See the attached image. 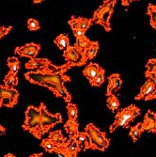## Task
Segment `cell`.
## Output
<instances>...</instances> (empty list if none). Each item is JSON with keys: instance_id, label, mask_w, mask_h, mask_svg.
I'll use <instances>...</instances> for the list:
<instances>
[{"instance_id": "6da1fadb", "label": "cell", "mask_w": 156, "mask_h": 157, "mask_svg": "<svg viewBox=\"0 0 156 157\" xmlns=\"http://www.w3.org/2000/svg\"><path fill=\"white\" fill-rule=\"evenodd\" d=\"M73 67H75V65L70 62H66L61 66L54 65L51 62L35 71L25 73V77L33 85L47 88L55 96L59 90L65 87L64 84L70 81V77L66 75V72Z\"/></svg>"}, {"instance_id": "7a4b0ae2", "label": "cell", "mask_w": 156, "mask_h": 157, "mask_svg": "<svg viewBox=\"0 0 156 157\" xmlns=\"http://www.w3.org/2000/svg\"><path fill=\"white\" fill-rule=\"evenodd\" d=\"M25 122L22 125L24 131H28L36 138L40 139L44 136L40 127V109L33 105H29L25 113Z\"/></svg>"}, {"instance_id": "3957f363", "label": "cell", "mask_w": 156, "mask_h": 157, "mask_svg": "<svg viewBox=\"0 0 156 157\" xmlns=\"http://www.w3.org/2000/svg\"><path fill=\"white\" fill-rule=\"evenodd\" d=\"M117 1L118 0H105L102 5L93 12V16L91 18L92 22L102 25L106 32L111 31L110 18Z\"/></svg>"}, {"instance_id": "277c9868", "label": "cell", "mask_w": 156, "mask_h": 157, "mask_svg": "<svg viewBox=\"0 0 156 157\" xmlns=\"http://www.w3.org/2000/svg\"><path fill=\"white\" fill-rule=\"evenodd\" d=\"M141 114L140 109L135 105H131L128 107H125L121 110H120L115 117V121L109 127V133H113L117 128L119 127H124L129 128L130 123Z\"/></svg>"}, {"instance_id": "5b68a950", "label": "cell", "mask_w": 156, "mask_h": 157, "mask_svg": "<svg viewBox=\"0 0 156 157\" xmlns=\"http://www.w3.org/2000/svg\"><path fill=\"white\" fill-rule=\"evenodd\" d=\"M85 129H86V133L89 137L91 150L105 151L109 147L110 141L106 137L105 133L102 132L93 123H89Z\"/></svg>"}, {"instance_id": "8992f818", "label": "cell", "mask_w": 156, "mask_h": 157, "mask_svg": "<svg viewBox=\"0 0 156 157\" xmlns=\"http://www.w3.org/2000/svg\"><path fill=\"white\" fill-rule=\"evenodd\" d=\"M40 127L42 134H47L49 131L55 127L56 124L61 123L63 121L62 116L60 113H55V114H51L45 105L44 103H40Z\"/></svg>"}, {"instance_id": "52a82bcc", "label": "cell", "mask_w": 156, "mask_h": 157, "mask_svg": "<svg viewBox=\"0 0 156 157\" xmlns=\"http://www.w3.org/2000/svg\"><path fill=\"white\" fill-rule=\"evenodd\" d=\"M19 93L13 87L0 85V101L2 105L12 108L18 104Z\"/></svg>"}, {"instance_id": "ba28073f", "label": "cell", "mask_w": 156, "mask_h": 157, "mask_svg": "<svg viewBox=\"0 0 156 157\" xmlns=\"http://www.w3.org/2000/svg\"><path fill=\"white\" fill-rule=\"evenodd\" d=\"M80 151H81V146L74 139L70 137L69 139H67V141L63 145L55 147L54 153H55L58 156L75 157V156H77V154Z\"/></svg>"}, {"instance_id": "9c48e42d", "label": "cell", "mask_w": 156, "mask_h": 157, "mask_svg": "<svg viewBox=\"0 0 156 157\" xmlns=\"http://www.w3.org/2000/svg\"><path fill=\"white\" fill-rule=\"evenodd\" d=\"M63 58L66 62H70L78 67L82 66V53L74 45H69L63 51Z\"/></svg>"}, {"instance_id": "30bf717a", "label": "cell", "mask_w": 156, "mask_h": 157, "mask_svg": "<svg viewBox=\"0 0 156 157\" xmlns=\"http://www.w3.org/2000/svg\"><path fill=\"white\" fill-rule=\"evenodd\" d=\"M40 50V46L39 44H26L23 46H19L15 48V54H18V56H23V58H29V59H35L39 51Z\"/></svg>"}, {"instance_id": "8fae6325", "label": "cell", "mask_w": 156, "mask_h": 157, "mask_svg": "<svg viewBox=\"0 0 156 157\" xmlns=\"http://www.w3.org/2000/svg\"><path fill=\"white\" fill-rule=\"evenodd\" d=\"M141 125H142V132L156 134V113L151 110H148Z\"/></svg>"}, {"instance_id": "7c38bea8", "label": "cell", "mask_w": 156, "mask_h": 157, "mask_svg": "<svg viewBox=\"0 0 156 157\" xmlns=\"http://www.w3.org/2000/svg\"><path fill=\"white\" fill-rule=\"evenodd\" d=\"M68 24L70 25L72 29H81L84 31H87L91 26L93 22H92V19L72 16L70 19L68 21Z\"/></svg>"}, {"instance_id": "4fadbf2b", "label": "cell", "mask_w": 156, "mask_h": 157, "mask_svg": "<svg viewBox=\"0 0 156 157\" xmlns=\"http://www.w3.org/2000/svg\"><path fill=\"white\" fill-rule=\"evenodd\" d=\"M156 90V83L153 79L151 78H147L145 84L141 87L140 92L138 95L135 97V100H145L149 95H150L154 90Z\"/></svg>"}, {"instance_id": "5bb4252c", "label": "cell", "mask_w": 156, "mask_h": 157, "mask_svg": "<svg viewBox=\"0 0 156 157\" xmlns=\"http://www.w3.org/2000/svg\"><path fill=\"white\" fill-rule=\"evenodd\" d=\"M122 86V80L119 74H113L108 77V86H107V90L106 95L109 96L111 94H114L118 92Z\"/></svg>"}, {"instance_id": "9a60e30c", "label": "cell", "mask_w": 156, "mask_h": 157, "mask_svg": "<svg viewBox=\"0 0 156 157\" xmlns=\"http://www.w3.org/2000/svg\"><path fill=\"white\" fill-rule=\"evenodd\" d=\"M98 50H99L98 41H91V44L82 52V60H81L82 66L86 64L88 60L94 59L98 53Z\"/></svg>"}, {"instance_id": "2e32d148", "label": "cell", "mask_w": 156, "mask_h": 157, "mask_svg": "<svg viewBox=\"0 0 156 157\" xmlns=\"http://www.w3.org/2000/svg\"><path fill=\"white\" fill-rule=\"evenodd\" d=\"M70 138L74 139L77 143L83 148V150L86 151L87 150L90 149V143H89V137L86 132H77L74 136H70Z\"/></svg>"}, {"instance_id": "e0dca14e", "label": "cell", "mask_w": 156, "mask_h": 157, "mask_svg": "<svg viewBox=\"0 0 156 157\" xmlns=\"http://www.w3.org/2000/svg\"><path fill=\"white\" fill-rule=\"evenodd\" d=\"M100 68H101V66L97 63H89L86 66V68L84 69L83 75H84V76H86L89 79V82H91L94 79V77L97 75Z\"/></svg>"}, {"instance_id": "ac0fdd59", "label": "cell", "mask_w": 156, "mask_h": 157, "mask_svg": "<svg viewBox=\"0 0 156 157\" xmlns=\"http://www.w3.org/2000/svg\"><path fill=\"white\" fill-rule=\"evenodd\" d=\"M51 63L48 59H30L29 61H27L25 65V68L27 70H37L39 68L44 67L47 64Z\"/></svg>"}, {"instance_id": "d6986e66", "label": "cell", "mask_w": 156, "mask_h": 157, "mask_svg": "<svg viewBox=\"0 0 156 157\" xmlns=\"http://www.w3.org/2000/svg\"><path fill=\"white\" fill-rule=\"evenodd\" d=\"M48 137L54 142L55 147L63 145L67 141V138L63 136V134L61 133V130H55L54 132H50Z\"/></svg>"}, {"instance_id": "ffe728a7", "label": "cell", "mask_w": 156, "mask_h": 157, "mask_svg": "<svg viewBox=\"0 0 156 157\" xmlns=\"http://www.w3.org/2000/svg\"><path fill=\"white\" fill-rule=\"evenodd\" d=\"M79 129V123L78 121L75 120V121H73V120H68L66 121V123L64 124V130L66 131V133L70 136H74L78 131Z\"/></svg>"}, {"instance_id": "44dd1931", "label": "cell", "mask_w": 156, "mask_h": 157, "mask_svg": "<svg viewBox=\"0 0 156 157\" xmlns=\"http://www.w3.org/2000/svg\"><path fill=\"white\" fill-rule=\"evenodd\" d=\"M54 42L55 44V45L59 47V50H62L64 51L69 45H70V40H69V37L67 34H60L56 37L55 40H54Z\"/></svg>"}, {"instance_id": "7402d4cb", "label": "cell", "mask_w": 156, "mask_h": 157, "mask_svg": "<svg viewBox=\"0 0 156 157\" xmlns=\"http://www.w3.org/2000/svg\"><path fill=\"white\" fill-rule=\"evenodd\" d=\"M106 105L109 108V110H111V112L115 113L120 105V103L119 101L118 97L115 94H111L109 96H107V101H106Z\"/></svg>"}, {"instance_id": "603a6c76", "label": "cell", "mask_w": 156, "mask_h": 157, "mask_svg": "<svg viewBox=\"0 0 156 157\" xmlns=\"http://www.w3.org/2000/svg\"><path fill=\"white\" fill-rule=\"evenodd\" d=\"M90 44H91V40H90L88 37H86V35H85V36H83V37L76 38L74 46L82 53V52H83L85 49H86Z\"/></svg>"}, {"instance_id": "cb8c5ba5", "label": "cell", "mask_w": 156, "mask_h": 157, "mask_svg": "<svg viewBox=\"0 0 156 157\" xmlns=\"http://www.w3.org/2000/svg\"><path fill=\"white\" fill-rule=\"evenodd\" d=\"M7 64H8L10 72L17 75V73L19 72V70H20V61H19V59L17 58H15V56H10V58L8 59Z\"/></svg>"}, {"instance_id": "d4e9b609", "label": "cell", "mask_w": 156, "mask_h": 157, "mask_svg": "<svg viewBox=\"0 0 156 157\" xmlns=\"http://www.w3.org/2000/svg\"><path fill=\"white\" fill-rule=\"evenodd\" d=\"M105 70L101 67L100 70H99L97 75L94 77V79L91 82H89L92 87L99 88V87H101V86L104 84V82H105Z\"/></svg>"}, {"instance_id": "484cf974", "label": "cell", "mask_w": 156, "mask_h": 157, "mask_svg": "<svg viewBox=\"0 0 156 157\" xmlns=\"http://www.w3.org/2000/svg\"><path fill=\"white\" fill-rule=\"evenodd\" d=\"M142 125H141V122L135 125V126H132L131 127V130H130V133H129V136L132 137L133 141L134 142H136L140 136H141V134H142Z\"/></svg>"}, {"instance_id": "4316f807", "label": "cell", "mask_w": 156, "mask_h": 157, "mask_svg": "<svg viewBox=\"0 0 156 157\" xmlns=\"http://www.w3.org/2000/svg\"><path fill=\"white\" fill-rule=\"evenodd\" d=\"M4 85L8 87H16L18 85V77L16 74L9 72L4 78Z\"/></svg>"}, {"instance_id": "83f0119b", "label": "cell", "mask_w": 156, "mask_h": 157, "mask_svg": "<svg viewBox=\"0 0 156 157\" xmlns=\"http://www.w3.org/2000/svg\"><path fill=\"white\" fill-rule=\"evenodd\" d=\"M67 113H68V118L69 120L75 121L78 117V109L74 104L72 102L67 103Z\"/></svg>"}, {"instance_id": "f1b7e54d", "label": "cell", "mask_w": 156, "mask_h": 157, "mask_svg": "<svg viewBox=\"0 0 156 157\" xmlns=\"http://www.w3.org/2000/svg\"><path fill=\"white\" fill-rule=\"evenodd\" d=\"M40 146L44 148V151L46 152H48V153H54V151H55V143L49 137L42 139L41 142H40Z\"/></svg>"}, {"instance_id": "f546056e", "label": "cell", "mask_w": 156, "mask_h": 157, "mask_svg": "<svg viewBox=\"0 0 156 157\" xmlns=\"http://www.w3.org/2000/svg\"><path fill=\"white\" fill-rule=\"evenodd\" d=\"M147 11L148 15L150 17V25L152 26L154 24H156V5L149 4Z\"/></svg>"}, {"instance_id": "4dcf8cb0", "label": "cell", "mask_w": 156, "mask_h": 157, "mask_svg": "<svg viewBox=\"0 0 156 157\" xmlns=\"http://www.w3.org/2000/svg\"><path fill=\"white\" fill-rule=\"evenodd\" d=\"M27 27L30 31H37L40 29V24L36 19L29 18L27 20Z\"/></svg>"}, {"instance_id": "1f68e13d", "label": "cell", "mask_w": 156, "mask_h": 157, "mask_svg": "<svg viewBox=\"0 0 156 157\" xmlns=\"http://www.w3.org/2000/svg\"><path fill=\"white\" fill-rule=\"evenodd\" d=\"M11 29H12V26H8V27L0 26V40H1L3 37H5L6 35H8Z\"/></svg>"}, {"instance_id": "d6a6232c", "label": "cell", "mask_w": 156, "mask_h": 157, "mask_svg": "<svg viewBox=\"0 0 156 157\" xmlns=\"http://www.w3.org/2000/svg\"><path fill=\"white\" fill-rule=\"evenodd\" d=\"M156 67V59H151L148 61L146 65V72H151V71Z\"/></svg>"}, {"instance_id": "836d02e7", "label": "cell", "mask_w": 156, "mask_h": 157, "mask_svg": "<svg viewBox=\"0 0 156 157\" xmlns=\"http://www.w3.org/2000/svg\"><path fill=\"white\" fill-rule=\"evenodd\" d=\"M145 76L147 77V78H151V79H153L154 81H155V83H156V67L151 71V72H145Z\"/></svg>"}, {"instance_id": "e575fe53", "label": "cell", "mask_w": 156, "mask_h": 157, "mask_svg": "<svg viewBox=\"0 0 156 157\" xmlns=\"http://www.w3.org/2000/svg\"><path fill=\"white\" fill-rule=\"evenodd\" d=\"M74 35L75 38H79V37H83L86 35V31L81 30V29H73Z\"/></svg>"}, {"instance_id": "d590c367", "label": "cell", "mask_w": 156, "mask_h": 157, "mask_svg": "<svg viewBox=\"0 0 156 157\" xmlns=\"http://www.w3.org/2000/svg\"><path fill=\"white\" fill-rule=\"evenodd\" d=\"M133 1H139V0H121V4L124 7H128L130 5V3Z\"/></svg>"}, {"instance_id": "8d00e7d4", "label": "cell", "mask_w": 156, "mask_h": 157, "mask_svg": "<svg viewBox=\"0 0 156 157\" xmlns=\"http://www.w3.org/2000/svg\"><path fill=\"white\" fill-rule=\"evenodd\" d=\"M153 99H156V90H155L150 95H149V96L145 99V101H150V100H153Z\"/></svg>"}, {"instance_id": "74e56055", "label": "cell", "mask_w": 156, "mask_h": 157, "mask_svg": "<svg viewBox=\"0 0 156 157\" xmlns=\"http://www.w3.org/2000/svg\"><path fill=\"white\" fill-rule=\"evenodd\" d=\"M5 133H6V128H5V127H3L1 124H0V136L4 135Z\"/></svg>"}, {"instance_id": "f35d334b", "label": "cell", "mask_w": 156, "mask_h": 157, "mask_svg": "<svg viewBox=\"0 0 156 157\" xmlns=\"http://www.w3.org/2000/svg\"><path fill=\"white\" fill-rule=\"evenodd\" d=\"M42 155H44V154H42L41 152H40V153H33V154H31L30 155V157H39V156H42Z\"/></svg>"}, {"instance_id": "ab89813d", "label": "cell", "mask_w": 156, "mask_h": 157, "mask_svg": "<svg viewBox=\"0 0 156 157\" xmlns=\"http://www.w3.org/2000/svg\"><path fill=\"white\" fill-rule=\"evenodd\" d=\"M42 1H44V0H33V3L34 4H39V3H41Z\"/></svg>"}, {"instance_id": "60d3db41", "label": "cell", "mask_w": 156, "mask_h": 157, "mask_svg": "<svg viewBox=\"0 0 156 157\" xmlns=\"http://www.w3.org/2000/svg\"><path fill=\"white\" fill-rule=\"evenodd\" d=\"M10 156H11V157H14V156H15V155H14V154H12V153H8L7 155H5V157H10Z\"/></svg>"}, {"instance_id": "b9f144b4", "label": "cell", "mask_w": 156, "mask_h": 157, "mask_svg": "<svg viewBox=\"0 0 156 157\" xmlns=\"http://www.w3.org/2000/svg\"><path fill=\"white\" fill-rule=\"evenodd\" d=\"M2 106V103H1V101H0V107Z\"/></svg>"}]
</instances>
